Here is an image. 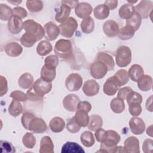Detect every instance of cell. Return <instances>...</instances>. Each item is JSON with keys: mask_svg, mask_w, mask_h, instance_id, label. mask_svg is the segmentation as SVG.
<instances>
[{"mask_svg": "<svg viewBox=\"0 0 153 153\" xmlns=\"http://www.w3.org/2000/svg\"><path fill=\"white\" fill-rule=\"evenodd\" d=\"M128 124L130 130L134 134H141L145 130V122L141 118L133 117L130 118Z\"/></svg>", "mask_w": 153, "mask_h": 153, "instance_id": "cell-12", "label": "cell"}, {"mask_svg": "<svg viewBox=\"0 0 153 153\" xmlns=\"http://www.w3.org/2000/svg\"><path fill=\"white\" fill-rule=\"evenodd\" d=\"M0 81V95L1 96H3L8 91L7 80L4 76L1 75Z\"/></svg>", "mask_w": 153, "mask_h": 153, "instance_id": "cell-57", "label": "cell"}, {"mask_svg": "<svg viewBox=\"0 0 153 153\" xmlns=\"http://www.w3.org/2000/svg\"><path fill=\"white\" fill-rule=\"evenodd\" d=\"M44 29L45 32L44 37L46 40L50 41L55 40L60 33V29L57 25L53 22H49L44 25Z\"/></svg>", "mask_w": 153, "mask_h": 153, "instance_id": "cell-10", "label": "cell"}, {"mask_svg": "<svg viewBox=\"0 0 153 153\" xmlns=\"http://www.w3.org/2000/svg\"><path fill=\"white\" fill-rule=\"evenodd\" d=\"M82 84V78L78 73L69 74L65 80V86L70 91H76L80 89Z\"/></svg>", "mask_w": 153, "mask_h": 153, "instance_id": "cell-7", "label": "cell"}, {"mask_svg": "<svg viewBox=\"0 0 153 153\" xmlns=\"http://www.w3.org/2000/svg\"><path fill=\"white\" fill-rule=\"evenodd\" d=\"M32 88L37 94L44 97L45 94L48 93L51 90L52 83L40 78L34 82Z\"/></svg>", "mask_w": 153, "mask_h": 153, "instance_id": "cell-9", "label": "cell"}, {"mask_svg": "<svg viewBox=\"0 0 153 153\" xmlns=\"http://www.w3.org/2000/svg\"><path fill=\"white\" fill-rule=\"evenodd\" d=\"M137 87L143 91H148L151 90L152 87V78L148 75H143L137 82Z\"/></svg>", "mask_w": 153, "mask_h": 153, "instance_id": "cell-31", "label": "cell"}, {"mask_svg": "<svg viewBox=\"0 0 153 153\" xmlns=\"http://www.w3.org/2000/svg\"><path fill=\"white\" fill-rule=\"evenodd\" d=\"M146 108L148 111L152 112V95L148 98L146 102Z\"/></svg>", "mask_w": 153, "mask_h": 153, "instance_id": "cell-62", "label": "cell"}, {"mask_svg": "<svg viewBox=\"0 0 153 153\" xmlns=\"http://www.w3.org/2000/svg\"><path fill=\"white\" fill-rule=\"evenodd\" d=\"M135 11L137 13L142 19H148L152 13L153 8V2L150 0L140 1L136 7Z\"/></svg>", "mask_w": 153, "mask_h": 153, "instance_id": "cell-8", "label": "cell"}, {"mask_svg": "<svg viewBox=\"0 0 153 153\" xmlns=\"http://www.w3.org/2000/svg\"><path fill=\"white\" fill-rule=\"evenodd\" d=\"M0 148L2 152H15V148L10 142L6 140H1Z\"/></svg>", "mask_w": 153, "mask_h": 153, "instance_id": "cell-52", "label": "cell"}, {"mask_svg": "<svg viewBox=\"0 0 153 153\" xmlns=\"http://www.w3.org/2000/svg\"><path fill=\"white\" fill-rule=\"evenodd\" d=\"M108 71L107 66L102 62L95 60L90 66V74L94 79L103 78Z\"/></svg>", "mask_w": 153, "mask_h": 153, "instance_id": "cell-6", "label": "cell"}, {"mask_svg": "<svg viewBox=\"0 0 153 153\" xmlns=\"http://www.w3.org/2000/svg\"><path fill=\"white\" fill-rule=\"evenodd\" d=\"M109 10H113L117 7L118 1L116 0L114 1H105L104 4Z\"/></svg>", "mask_w": 153, "mask_h": 153, "instance_id": "cell-60", "label": "cell"}, {"mask_svg": "<svg viewBox=\"0 0 153 153\" xmlns=\"http://www.w3.org/2000/svg\"><path fill=\"white\" fill-rule=\"evenodd\" d=\"M142 23V18L135 11L134 14L126 20V25L132 27L134 31H137L140 27Z\"/></svg>", "mask_w": 153, "mask_h": 153, "instance_id": "cell-40", "label": "cell"}, {"mask_svg": "<svg viewBox=\"0 0 153 153\" xmlns=\"http://www.w3.org/2000/svg\"><path fill=\"white\" fill-rule=\"evenodd\" d=\"M80 141L84 146L89 148L94 144L95 139L90 131H85L80 136Z\"/></svg>", "mask_w": 153, "mask_h": 153, "instance_id": "cell-39", "label": "cell"}, {"mask_svg": "<svg viewBox=\"0 0 153 153\" xmlns=\"http://www.w3.org/2000/svg\"><path fill=\"white\" fill-rule=\"evenodd\" d=\"M134 30L129 26L126 25L119 29L118 37L121 40H128L131 39L134 35Z\"/></svg>", "mask_w": 153, "mask_h": 153, "instance_id": "cell-35", "label": "cell"}, {"mask_svg": "<svg viewBox=\"0 0 153 153\" xmlns=\"http://www.w3.org/2000/svg\"><path fill=\"white\" fill-rule=\"evenodd\" d=\"M20 43L21 44L25 47H32L37 41L36 38L27 32H25L20 38Z\"/></svg>", "mask_w": 153, "mask_h": 153, "instance_id": "cell-42", "label": "cell"}, {"mask_svg": "<svg viewBox=\"0 0 153 153\" xmlns=\"http://www.w3.org/2000/svg\"><path fill=\"white\" fill-rule=\"evenodd\" d=\"M131 61V51L126 45L119 47L115 54V62L118 66L123 68L127 66Z\"/></svg>", "mask_w": 153, "mask_h": 153, "instance_id": "cell-3", "label": "cell"}, {"mask_svg": "<svg viewBox=\"0 0 153 153\" xmlns=\"http://www.w3.org/2000/svg\"><path fill=\"white\" fill-rule=\"evenodd\" d=\"M124 152L126 153H139V141L136 137L130 136L124 142Z\"/></svg>", "mask_w": 153, "mask_h": 153, "instance_id": "cell-14", "label": "cell"}, {"mask_svg": "<svg viewBox=\"0 0 153 153\" xmlns=\"http://www.w3.org/2000/svg\"><path fill=\"white\" fill-rule=\"evenodd\" d=\"M128 74L129 78L132 81L137 82L138 80L144 75V70L140 65L134 64L129 68Z\"/></svg>", "mask_w": 153, "mask_h": 153, "instance_id": "cell-24", "label": "cell"}, {"mask_svg": "<svg viewBox=\"0 0 153 153\" xmlns=\"http://www.w3.org/2000/svg\"><path fill=\"white\" fill-rule=\"evenodd\" d=\"M23 29L26 32L34 35L36 38L37 41L41 40L44 36L45 32L44 27L32 19H29L24 22Z\"/></svg>", "mask_w": 153, "mask_h": 153, "instance_id": "cell-4", "label": "cell"}, {"mask_svg": "<svg viewBox=\"0 0 153 153\" xmlns=\"http://www.w3.org/2000/svg\"><path fill=\"white\" fill-rule=\"evenodd\" d=\"M102 126L103 120L100 115L93 114L89 117V122L87 127L90 130L95 131L97 129L102 128Z\"/></svg>", "mask_w": 153, "mask_h": 153, "instance_id": "cell-32", "label": "cell"}, {"mask_svg": "<svg viewBox=\"0 0 153 153\" xmlns=\"http://www.w3.org/2000/svg\"><path fill=\"white\" fill-rule=\"evenodd\" d=\"M152 126L151 125L146 129V134L148 135H149V136H151V137H152Z\"/></svg>", "mask_w": 153, "mask_h": 153, "instance_id": "cell-63", "label": "cell"}, {"mask_svg": "<svg viewBox=\"0 0 153 153\" xmlns=\"http://www.w3.org/2000/svg\"><path fill=\"white\" fill-rule=\"evenodd\" d=\"M53 50L51 43L47 40H42L36 47V53L41 56H45L51 52Z\"/></svg>", "mask_w": 153, "mask_h": 153, "instance_id": "cell-34", "label": "cell"}, {"mask_svg": "<svg viewBox=\"0 0 153 153\" xmlns=\"http://www.w3.org/2000/svg\"><path fill=\"white\" fill-rule=\"evenodd\" d=\"M23 23L22 19L13 15L8 21V30L13 35L18 34L23 29Z\"/></svg>", "mask_w": 153, "mask_h": 153, "instance_id": "cell-13", "label": "cell"}, {"mask_svg": "<svg viewBox=\"0 0 153 153\" xmlns=\"http://www.w3.org/2000/svg\"><path fill=\"white\" fill-rule=\"evenodd\" d=\"M111 110L115 114H120L125 109V103L124 100L119 97H115L112 99L110 103Z\"/></svg>", "mask_w": 153, "mask_h": 153, "instance_id": "cell-38", "label": "cell"}, {"mask_svg": "<svg viewBox=\"0 0 153 153\" xmlns=\"http://www.w3.org/2000/svg\"><path fill=\"white\" fill-rule=\"evenodd\" d=\"M33 76L27 72L23 74L18 79V84L19 87L23 89H29L33 84Z\"/></svg>", "mask_w": 153, "mask_h": 153, "instance_id": "cell-27", "label": "cell"}, {"mask_svg": "<svg viewBox=\"0 0 153 153\" xmlns=\"http://www.w3.org/2000/svg\"><path fill=\"white\" fill-rule=\"evenodd\" d=\"M121 140L120 134L114 130H106V134L104 141L100 145V149L97 152L115 153L117 151V144Z\"/></svg>", "mask_w": 153, "mask_h": 153, "instance_id": "cell-1", "label": "cell"}, {"mask_svg": "<svg viewBox=\"0 0 153 153\" xmlns=\"http://www.w3.org/2000/svg\"><path fill=\"white\" fill-rule=\"evenodd\" d=\"M59 57L56 55H53V54L48 56L44 60L45 65L51 68H56V69L57 65H59Z\"/></svg>", "mask_w": 153, "mask_h": 153, "instance_id": "cell-49", "label": "cell"}, {"mask_svg": "<svg viewBox=\"0 0 153 153\" xmlns=\"http://www.w3.org/2000/svg\"><path fill=\"white\" fill-rule=\"evenodd\" d=\"M23 145L28 149H32L36 144V138L33 133L27 132L22 138Z\"/></svg>", "mask_w": 153, "mask_h": 153, "instance_id": "cell-45", "label": "cell"}, {"mask_svg": "<svg viewBox=\"0 0 153 153\" xmlns=\"http://www.w3.org/2000/svg\"><path fill=\"white\" fill-rule=\"evenodd\" d=\"M62 153H84L85 151L77 143L67 142L62 147Z\"/></svg>", "mask_w": 153, "mask_h": 153, "instance_id": "cell-23", "label": "cell"}, {"mask_svg": "<svg viewBox=\"0 0 153 153\" xmlns=\"http://www.w3.org/2000/svg\"><path fill=\"white\" fill-rule=\"evenodd\" d=\"M128 111L133 117H137L142 112V107L140 104L134 103L128 105Z\"/></svg>", "mask_w": 153, "mask_h": 153, "instance_id": "cell-53", "label": "cell"}, {"mask_svg": "<svg viewBox=\"0 0 153 153\" xmlns=\"http://www.w3.org/2000/svg\"><path fill=\"white\" fill-rule=\"evenodd\" d=\"M93 14L96 19L104 20L109 16V10L105 4H99L94 8Z\"/></svg>", "mask_w": 153, "mask_h": 153, "instance_id": "cell-33", "label": "cell"}, {"mask_svg": "<svg viewBox=\"0 0 153 153\" xmlns=\"http://www.w3.org/2000/svg\"><path fill=\"white\" fill-rule=\"evenodd\" d=\"M132 91H133V89L130 87H123L118 90V92L117 94V97H119L124 100L126 99V97L128 96V94Z\"/></svg>", "mask_w": 153, "mask_h": 153, "instance_id": "cell-56", "label": "cell"}, {"mask_svg": "<svg viewBox=\"0 0 153 153\" xmlns=\"http://www.w3.org/2000/svg\"><path fill=\"white\" fill-rule=\"evenodd\" d=\"M54 51L55 54L65 60H69L74 57V50L72 42L70 40L60 39L54 45Z\"/></svg>", "mask_w": 153, "mask_h": 153, "instance_id": "cell-2", "label": "cell"}, {"mask_svg": "<svg viewBox=\"0 0 153 153\" xmlns=\"http://www.w3.org/2000/svg\"><path fill=\"white\" fill-rule=\"evenodd\" d=\"M26 94L27 96L28 100H30L31 102H42L44 100V97L37 94L34 91L32 87L28 90V91L26 93Z\"/></svg>", "mask_w": 153, "mask_h": 153, "instance_id": "cell-51", "label": "cell"}, {"mask_svg": "<svg viewBox=\"0 0 153 153\" xmlns=\"http://www.w3.org/2000/svg\"><path fill=\"white\" fill-rule=\"evenodd\" d=\"M47 130V126L45 121L41 118L35 117L30 122L29 130L33 133H43Z\"/></svg>", "mask_w": 153, "mask_h": 153, "instance_id": "cell-18", "label": "cell"}, {"mask_svg": "<svg viewBox=\"0 0 153 153\" xmlns=\"http://www.w3.org/2000/svg\"><path fill=\"white\" fill-rule=\"evenodd\" d=\"M93 11L92 6L87 2H80L75 8V13L76 15L81 18L85 19L90 17Z\"/></svg>", "mask_w": 153, "mask_h": 153, "instance_id": "cell-19", "label": "cell"}, {"mask_svg": "<svg viewBox=\"0 0 153 153\" xmlns=\"http://www.w3.org/2000/svg\"><path fill=\"white\" fill-rule=\"evenodd\" d=\"M74 118L76 123L81 127H85L89 122V116L88 112L81 109H77L74 115Z\"/></svg>", "mask_w": 153, "mask_h": 153, "instance_id": "cell-28", "label": "cell"}, {"mask_svg": "<svg viewBox=\"0 0 153 153\" xmlns=\"http://www.w3.org/2000/svg\"><path fill=\"white\" fill-rule=\"evenodd\" d=\"M8 110L10 115L14 117H17L22 114L23 111V106L19 101L13 99L8 106Z\"/></svg>", "mask_w": 153, "mask_h": 153, "instance_id": "cell-36", "label": "cell"}, {"mask_svg": "<svg viewBox=\"0 0 153 153\" xmlns=\"http://www.w3.org/2000/svg\"><path fill=\"white\" fill-rule=\"evenodd\" d=\"M114 76L120 87L126 85L129 81L128 72L126 69L118 70Z\"/></svg>", "mask_w": 153, "mask_h": 153, "instance_id": "cell-41", "label": "cell"}, {"mask_svg": "<svg viewBox=\"0 0 153 153\" xmlns=\"http://www.w3.org/2000/svg\"><path fill=\"white\" fill-rule=\"evenodd\" d=\"M62 4L68 5L71 8H74L79 4V2L78 1H62Z\"/></svg>", "mask_w": 153, "mask_h": 153, "instance_id": "cell-61", "label": "cell"}, {"mask_svg": "<svg viewBox=\"0 0 153 153\" xmlns=\"http://www.w3.org/2000/svg\"><path fill=\"white\" fill-rule=\"evenodd\" d=\"M5 53L10 57H17L19 56L22 51V47L17 42H10L7 43L4 47Z\"/></svg>", "mask_w": 153, "mask_h": 153, "instance_id": "cell-20", "label": "cell"}, {"mask_svg": "<svg viewBox=\"0 0 153 153\" xmlns=\"http://www.w3.org/2000/svg\"><path fill=\"white\" fill-rule=\"evenodd\" d=\"M106 130H105L102 128L97 129V130L95 131V133H94V136L96 140L100 143H102L104 141L106 137Z\"/></svg>", "mask_w": 153, "mask_h": 153, "instance_id": "cell-58", "label": "cell"}, {"mask_svg": "<svg viewBox=\"0 0 153 153\" xmlns=\"http://www.w3.org/2000/svg\"><path fill=\"white\" fill-rule=\"evenodd\" d=\"M71 8L65 4H62L59 11L56 14L55 20L60 23H62L69 18Z\"/></svg>", "mask_w": 153, "mask_h": 153, "instance_id": "cell-30", "label": "cell"}, {"mask_svg": "<svg viewBox=\"0 0 153 153\" xmlns=\"http://www.w3.org/2000/svg\"><path fill=\"white\" fill-rule=\"evenodd\" d=\"M66 127L69 132L71 133H76L80 130L81 127L76 123L74 117H72L68 120Z\"/></svg>", "mask_w": 153, "mask_h": 153, "instance_id": "cell-48", "label": "cell"}, {"mask_svg": "<svg viewBox=\"0 0 153 153\" xmlns=\"http://www.w3.org/2000/svg\"><path fill=\"white\" fill-rule=\"evenodd\" d=\"M13 13L14 16H17L20 19L25 18L27 16L26 10L22 7H16L13 9Z\"/></svg>", "mask_w": 153, "mask_h": 153, "instance_id": "cell-55", "label": "cell"}, {"mask_svg": "<svg viewBox=\"0 0 153 153\" xmlns=\"http://www.w3.org/2000/svg\"><path fill=\"white\" fill-rule=\"evenodd\" d=\"M35 117H36L35 115H33L30 112H26L23 114L21 118V122L23 127L26 130H29V126H30V122Z\"/></svg>", "mask_w": 153, "mask_h": 153, "instance_id": "cell-47", "label": "cell"}, {"mask_svg": "<svg viewBox=\"0 0 153 153\" xmlns=\"http://www.w3.org/2000/svg\"><path fill=\"white\" fill-rule=\"evenodd\" d=\"M135 13L134 7L129 3L123 4L118 10V15L120 18L125 20L130 19Z\"/></svg>", "mask_w": 153, "mask_h": 153, "instance_id": "cell-26", "label": "cell"}, {"mask_svg": "<svg viewBox=\"0 0 153 153\" xmlns=\"http://www.w3.org/2000/svg\"><path fill=\"white\" fill-rule=\"evenodd\" d=\"M39 153H53L54 144L50 136H43L40 141Z\"/></svg>", "mask_w": 153, "mask_h": 153, "instance_id": "cell-21", "label": "cell"}, {"mask_svg": "<svg viewBox=\"0 0 153 153\" xmlns=\"http://www.w3.org/2000/svg\"><path fill=\"white\" fill-rule=\"evenodd\" d=\"M120 87L114 76L108 78L103 84V93L108 96H114Z\"/></svg>", "mask_w": 153, "mask_h": 153, "instance_id": "cell-15", "label": "cell"}, {"mask_svg": "<svg viewBox=\"0 0 153 153\" xmlns=\"http://www.w3.org/2000/svg\"><path fill=\"white\" fill-rule=\"evenodd\" d=\"M40 75L42 79L51 82L56 78V69L44 65L41 68Z\"/></svg>", "mask_w": 153, "mask_h": 153, "instance_id": "cell-29", "label": "cell"}, {"mask_svg": "<svg viewBox=\"0 0 153 153\" xmlns=\"http://www.w3.org/2000/svg\"><path fill=\"white\" fill-rule=\"evenodd\" d=\"M126 99L128 105L134 103L141 104V103L142 102V95L140 93L133 91H132L128 94Z\"/></svg>", "mask_w": 153, "mask_h": 153, "instance_id": "cell-46", "label": "cell"}, {"mask_svg": "<svg viewBox=\"0 0 153 153\" xmlns=\"http://www.w3.org/2000/svg\"><path fill=\"white\" fill-rule=\"evenodd\" d=\"M80 102L79 97L75 94H69L66 96L63 100V105L65 109L69 112H75L78 105Z\"/></svg>", "mask_w": 153, "mask_h": 153, "instance_id": "cell-11", "label": "cell"}, {"mask_svg": "<svg viewBox=\"0 0 153 153\" xmlns=\"http://www.w3.org/2000/svg\"><path fill=\"white\" fill-rule=\"evenodd\" d=\"M8 2L13 4V5H18L19 4H20L21 2H22V1H7Z\"/></svg>", "mask_w": 153, "mask_h": 153, "instance_id": "cell-64", "label": "cell"}, {"mask_svg": "<svg viewBox=\"0 0 153 153\" xmlns=\"http://www.w3.org/2000/svg\"><path fill=\"white\" fill-rule=\"evenodd\" d=\"M100 90L99 84L94 79H88L86 81L82 86L84 93L88 97L97 95Z\"/></svg>", "mask_w": 153, "mask_h": 153, "instance_id": "cell-16", "label": "cell"}, {"mask_svg": "<svg viewBox=\"0 0 153 153\" xmlns=\"http://www.w3.org/2000/svg\"><path fill=\"white\" fill-rule=\"evenodd\" d=\"M96 60L103 62L108 68V71H113L115 67V62L112 56L106 53H99L96 56Z\"/></svg>", "mask_w": 153, "mask_h": 153, "instance_id": "cell-22", "label": "cell"}, {"mask_svg": "<svg viewBox=\"0 0 153 153\" xmlns=\"http://www.w3.org/2000/svg\"><path fill=\"white\" fill-rule=\"evenodd\" d=\"M13 16V10L7 5L0 4V19L2 21H7Z\"/></svg>", "mask_w": 153, "mask_h": 153, "instance_id": "cell-43", "label": "cell"}, {"mask_svg": "<svg viewBox=\"0 0 153 153\" xmlns=\"http://www.w3.org/2000/svg\"><path fill=\"white\" fill-rule=\"evenodd\" d=\"M26 5L29 11L32 13L39 12L44 7V4L41 1H27Z\"/></svg>", "mask_w": 153, "mask_h": 153, "instance_id": "cell-44", "label": "cell"}, {"mask_svg": "<svg viewBox=\"0 0 153 153\" xmlns=\"http://www.w3.org/2000/svg\"><path fill=\"white\" fill-rule=\"evenodd\" d=\"M10 97L19 102H25L27 100V96L20 90H14L10 93Z\"/></svg>", "mask_w": 153, "mask_h": 153, "instance_id": "cell-50", "label": "cell"}, {"mask_svg": "<svg viewBox=\"0 0 153 153\" xmlns=\"http://www.w3.org/2000/svg\"><path fill=\"white\" fill-rule=\"evenodd\" d=\"M118 24L113 20L106 21L103 25V31L108 37L113 38L116 36L119 32Z\"/></svg>", "mask_w": 153, "mask_h": 153, "instance_id": "cell-17", "label": "cell"}, {"mask_svg": "<svg viewBox=\"0 0 153 153\" xmlns=\"http://www.w3.org/2000/svg\"><path fill=\"white\" fill-rule=\"evenodd\" d=\"M91 105L90 102L87 101H80L78 105L77 109L84 110L88 113L91 111Z\"/></svg>", "mask_w": 153, "mask_h": 153, "instance_id": "cell-59", "label": "cell"}, {"mask_svg": "<svg viewBox=\"0 0 153 153\" xmlns=\"http://www.w3.org/2000/svg\"><path fill=\"white\" fill-rule=\"evenodd\" d=\"M80 26L83 33L89 34L94 29V22L92 17H88L82 20Z\"/></svg>", "mask_w": 153, "mask_h": 153, "instance_id": "cell-37", "label": "cell"}, {"mask_svg": "<svg viewBox=\"0 0 153 153\" xmlns=\"http://www.w3.org/2000/svg\"><path fill=\"white\" fill-rule=\"evenodd\" d=\"M49 127L51 131L54 133H60L64 130L65 127V122L61 117H55L50 121Z\"/></svg>", "mask_w": 153, "mask_h": 153, "instance_id": "cell-25", "label": "cell"}, {"mask_svg": "<svg viewBox=\"0 0 153 153\" xmlns=\"http://www.w3.org/2000/svg\"><path fill=\"white\" fill-rule=\"evenodd\" d=\"M60 33L65 38H71L78 27L76 20L72 17H69L64 22L59 26Z\"/></svg>", "mask_w": 153, "mask_h": 153, "instance_id": "cell-5", "label": "cell"}, {"mask_svg": "<svg viewBox=\"0 0 153 153\" xmlns=\"http://www.w3.org/2000/svg\"><path fill=\"white\" fill-rule=\"evenodd\" d=\"M153 148V140L151 139H145L142 145V150L145 153H151Z\"/></svg>", "mask_w": 153, "mask_h": 153, "instance_id": "cell-54", "label": "cell"}]
</instances>
